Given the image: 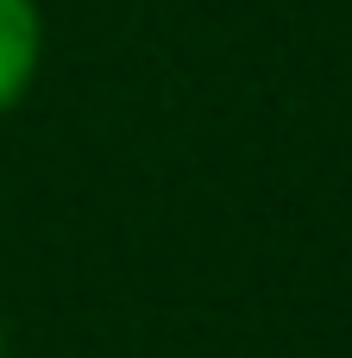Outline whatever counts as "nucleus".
I'll list each match as a JSON object with an SVG mask.
<instances>
[{"instance_id": "nucleus-1", "label": "nucleus", "mask_w": 352, "mask_h": 358, "mask_svg": "<svg viewBox=\"0 0 352 358\" xmlns=\"http://www.w3.org/2000/svg\"><path fill=\"white\" fill-rule=\"evenodd\" d=\"M38 50H44L38 0H0V113L31 88V76H38Z\"/></svg>"}, {"instance_id": "nucleus-2", "label": "nucleus", "mask_w": 352, "mask_h": 358, "mask_svg": "<svg viewBox=\"0 0 352 358\" xmlns=\"http://www.w3.org/2000/svg\"><path fill=\"white\" fill-rule=\"evenodd\" d=\"M0 358H6V334H0Z\"/></svg>"}]
</instances>
